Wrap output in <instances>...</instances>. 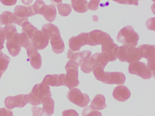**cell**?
I'll return each instance as SVG.
<instances>
[{"label": "cell", "mask_w": 155, "mask_h": 116, "mask_svg": "<svg viewBox=\"0 0 155 116\" xmlns=\"http://www.w3.org/2000/svg\"><path fill=\"white\" fill-rule=\"evenodd\" d=\"M51 44L53 52L57 54L62 53L65 50V44L61 34L55 36L50 39Z\"/></svg>", "instance_id": "44dd1931"}, {"label": "cell", "mask_w": 155, "mask_h": 116, "mask_svg": "<svg viewBox=\"0 0 155 116\" xmlns=\"http://www.w3.org/2000/svg\"><path fill=\"white\" fill-rule=\"evenodd\" d=\"M79 65L74 60H70L66 64L65 69L67 74L64 78V86L69 89L78 86V68Z\"/></svg>", "instance_id": "7a4b0ae2"}, {"label": "cell", "mask_w": 155, "mask_h": 116, "mask_svg": "<svg viewBox=\"0 0 155 116\" xmlns=\"http://www.w3.org/2000/svg\"><path fill=\"white\" fill-rule=\"evenodd\" d=\"M91 54V51L89 50H84L80 52L79 53V60L78 63V65L80 66L82 62L88 59L90 57Z\"/></svg>", "instance_id": "d590c367"}, {"label": "cell", "mask_w": 155, "mask_h": 116, "mask_svg": "<svg viewBox=\"0 0 155 116\" xmlns=\"http://www.w3.org/2000/svg\"><path fill=\"white\" fill-rule=\"evenodd\" d=\"M6 40V34H5V31L4 28L0 27V55H2L3 54L2 49L4 47V42Z\"/></svg>", "instance_id": "e575fe53"}, {"label": "cell", "mask_w": 155, "mask_h": 116, "mask_svg": "<svg viewBox=\"0 0 155 116\" xmlns=\"http://www.w3.org/2000/svg\"><path fill=\"white\" fill-rule=\"evenodd\" d=\"M0 116H13V112L6 107L1 108H0Z\"/></svg>", "instance_id": "8d00e7d4"}, {"label": "cell", "mask_w": 155, "mask_h": 116, "mask_svg": "<svg viewBox=\"0 0 155 116\" xmlns=\"http://www.w3.org/2000/svg\"><path fill=\"white\" fill-rule=\"evenodd\" d=\"M80 51L71 50L70 49L69 50L68 53V58L69 60H74L77 63H78L79 60V53Z\"/></svg>", "instance_id": "836d02e7"}, {"label": "cell", "mask_w": 155, "mask_h": 116, "mask_svg": "<svg viewBox=\"0 0 155 116\" xmlns=\"http://www.w3.org/2000/svg\"><path fill=\"white\" fill-rule=\"evenodd\" d=\"M85 45L91 46L89 33H81L77 36H73L69 40V46L71 50L80 51L81 48Z\"/></svg>", "instance_id": "ba28073f"}, {"label": "cell", "mask_w": 155, "mask_h": 116, "mask_svg": "<svg viewBox=\"0 0 155 116\" xmlns=\"http://www.w3.org/2000/svg\"><path fill=\"white\" fill-rule=\"evenodd\" d=\"M7 46L10 54L15 57L19 54L21 50V47L16 44L12 39L7 40Z\"/></svg>", "instance_id": "83f0119b"}, {"label": "cell", "mask_w": 155, "mask_h": 116, "mask_svg": "<svg viewBox=\"0 0 155 116\" xmlns=\"http://www.w3.org/2000/svg\"><path fill=\"white\" fill-rule=\"evenodd\" d=\"M42 31L47 34L49 40L55 36L61 34L58 27L51 23L43 25Z\"/></svg>", "instance_id": "cb8c5ba5"}, {"label": "cell", "mask_w": 155, "mask_h": 116, "mask_svg": "<svg viewBox=\"0 0 155 116\" xmlns=\"http://www.w3.org/2000/svg\"><path fill=\"white\" fill-rule=\"evenodd\" d=\"M14 14L17 16L21 18H28V17L36 15L32 5L25 6L22 5H17L14 10Z\"/></svg>", "instance_id": "ac0fdd59"}, {"label": "cell", "mask_w": 155, "mask_h": 116, "mask_svg": "<svg viewBox=\"0 0 155 116\" xmlns=\"http://www.w3.org/2000/svg\"><path fill=\"white\" fill-rule=\"evenodd\" d=\"M71 5L77 12L84 13L88 10L89 2L87 0H71Z\"/></svg>", "instance_id": "603a6c76"}, {"label": "cell", "mask_w": 155, "mask_h": 116, "mask_svg": "<svg viewBox=\"0 0 155 116\" xmlns=\"http://www.w3.org/2000/svg\"><path fill=\"white\" fill-rule=\"evenodd\" d=\"M128 70L130 74L137 75L144 79H148L152 77V72L145 63L139 61L130 63Z\"/></svg>", "instance_id": "8992f818"}, {"label": "cell", "mask_w": 155, "mask_h": 116, "mask_svg": "<svg viewBox=\"0 0 155 116\" xmlns=\"http://www.w3.org/2000/svg\"><path fill=\"white\" fill-rule=\"evenodd\" d=\"M152 1H153V2H154V1H155V0H152Z\"/></svg>", "instance_id": "7dc6e473"}, {"label": "cell", "mask_w": 155, "mask_h": 116, "mask_svg": "<svg viewBox=\"0 0 155 116\" xmlns=\"http://www.w3.org/2000/svg\"><path fill=\"white\" fill-rule=\"evenodd\" d=\"M26 50L32 67L36 69H40L42 63L41 57L38 50L33 46L31 41L29 46Z\"/></svg>", "instance_id": "4fadbf2b"}, {"label": "cell", "mask_w": 155, "mask_h": 116, "mask_svg": "<svg viewBox=\"0 0 155 116\" xmlns=\"http://www.w3.org/2000/svg\"><path fill=\"white\" fill-rule=\"evenodd\" d=\"M4 29L5 31L6 40H7L13 38L14 35L18 33L16 26L14 24L6 25L4 27Z\"/></svg>", "instance_id": "4dcf8cb0"}, {"label": "cell", "mask_w": 155, "mask_h": 116, "mask_svg": "<svg viewBox=\"0 0 155 116\" xmlns=\"http://www.w3.org/2000/svg\"><path fill=\"white\" fill-rule=\"evenodd\" d=\"M21 26L22 33L26 34L30 40H32L35 34L39 31L28 21L24 22Z\"/></svg>", "instance_id": "484cf974"}, {"label": "cell", "mask_w": 155, "mask_h": 116, "mask_svg": "<svg viewBox=\"0 0 155 116\" xmlns=\"http://www.w3.org/2000/svg\"><path fill=\"white\" fill-rule=\"evenodd\" d=\"M62 0H51V3L54 6H57L58 5L62 3Z\"/></svg>", "instance_id": "7bdbcfd3"}, {"label": "cell", "mask_w": 155, "mask_h": 116, "mask_svg": "<svg viewBox=\"0 0 155 116\" xmlns=\"http://www.w3.org/2000/svg\"><path fill=\"white\" fill-rule=\"evenodd\" d=\"M31 41L33 46L37 50H42L48 46L49 39L45 33L39 30L35 34Z\"/></svg>", "instance_id": "5bb4252c"}, {"label": "cell", "mask_w": 155, "mask_h": 116, "mask_svg": "<svg viewBox=\"0 0 155 116\" xmlns=\"http://www.w3.org/2000/svg\"><path fill=\"white\" fill-rule=\"evenodd\" d=\"M13 40L21 47L27 49L31 44V40L28 37L23 33H16L13 37Z\"/></svg>", "instance_id": "d4e9b609"}, {"label": "cell", "mask_w": 155, "mask_h": 116, "mask_svg": "<svg viewBox=\"0 0 155 116\" xmlns=\"http://www.w3.org/2000/svg\"><path fill=\"white\" fill-rule=\"evenodd\" d=\"M130 91L126 86L120 85L114 89L113 96L114 98L119 102H125L130 98Z\"/></svg>", "instance_id": "2e32d148"}, {"label": "cell", "mask_w": 155, "mask_h": 116, "mask_svg": "<svg viewBox=\"0 0 155 116\" xmlns=\"http://www.w3.org/2000/svg\"><path fill=\"white\" fill-rule=\"evenodd\" d=\"M83 116H102L101 112L93 109L90 106L86 107L82 112Z\"/></svg>", "instance_id": "1f68e13d"}, {"label": "cell", "mask_w": 155, "mask_h": 116, "mask_svg": "<svg viewBox=\"0 0 155 116\" xmlns=\"http://www.w3.org/2000/svg\"><path fill=\"white\" fill-rule=\"evenodd\" d=\"M42 104V111L43 114L47 116H51L54 113L55 102L51 97H47L43 99L41 102Z\"/></svg>", "instance_id": "ffe728a7"}, {"label": "cell", "mask_w": 155, "mask_h": 116, "mask_svg": "<svg viewBox=\"0 0 155 116\" xmlns=\"http://www.w3.org/2000/svg\"><path fill=\"white\" fill-rule=\"evenodd\" d=\"M106 98L102 94H97L91 102L90 107L96 110H102L107 107Z\"/></svg>", "instance_id": "7402d4cb"}, {"label": "cell", "mask_w": 155, "mask_h": 116, "mask_svg": "<svg viewBox=\"0 0 155 116\" xmlns=\"http://www.w3.org/2000/svg\"><path fill=\"white\" fill-rule=\"evenodd\" d=\"M117 58L121 62H127L128 63H131L138 61L142 58L138 48L122 45L119 47Z\"/></svg>", "instance_id": "277c9868"}, {"label": "cell", "mask_w": 155, "mask_h": 116, "mask_svg": "<svg viewBox=\"0 0 155 116\" xmlns=\"http://www.w3.org/2000/svg\"><path fill=\"white\" fill-rule=\"evenodd\" d=\"M67 98L72 103L81 108L87 106L91 101L87 94L82 93L79 89L76 88L70 89L67 94Z\"/></svg>", "instance_id": "5b68a950"}, {"label": "cell", "mask_w": 155, "mask_h": 116, "mask_svg": "<svg viewBox=\"0 0 155 116\" xmlns=\"http://www.w3.org/2000/svg\"><path fill=\"white\" fill-rule=\"evenodd\" d=\"M96 64V60L94 55H92L88 59L81 63V69L85 73H89L92 71L93 66Z\"/></svg>", "instance_id": "4316f807"}, {"label": "cell", "mask_w": 155, "mask_h": 116, "mask_svg": "<svg viewBox=\"0 0 155 116\" xmlns=\"http://www.w3.org/2000/svg\"><path fill=\"white\" fill-rule=\"evenodd\" d=\"M4 5L7 6H12L17 3V0H0Z\"/></svg>", "instance_id": "60d3db41"}, {"label": "cell", "mask_w": 155, "mask_h": 116, "mask_svg": "<svg viewBox=\"0 0 155 116\" xmlns=\"http://www.w3.org/2000/svg\"><path fill=\"white\" fill-rule=\"evenodd\" d=\"M62 116H79V114L75 110L70 109L63 111Z\"/></svg>", "instance_id": "74e56055"}, {"label": "cell", "mask_w": 155, "mask_h": 116, "mask_svg": "<svg viewBox=\"0 0 155 116\" xmlns=\"http://www.w3.org/2000/svg\"><path fill=\"white\" fill-rule=\"evenodd\" d=\"M5 105L10 109L15 108H21L28 103L27 94H20L15 96H9L5 99Z\"/></svg>", "instance_id": "9c48e42d"}, {"label": "cell", "mask_w": 155, "mask_h": 116, "mask_svg": "<svg viewBox=\"0 0 155 116\" xmlns=\"http://www.w3.org/2000/svg\"><path fill=\"white\" fill-rule=\"evenodd\" d=\"M118 49L117 44H115L113 39H111L102 45L101 50L102 53L107 58L109 61L113 62L117 60Z\"/></svg>", "instance_id": "8fae6325"}, {"label": "cell", "mask_w": 155, "mask_h": 116, "mask_svg": "<svg viewBox=\"0 0 155 116\" xmlns=\"http://www.w3.org/2000/svg\"><path fill=\"white\" fill-rule=\"evenodd\" d=\"M50 88L44 83L36 84L31 91L27 94L28 102L34 106H38L41 104L43 99L47 97H51Z\"/></svg>", "instance_id": "6da1fadb"}, {"label": "cell", "mask_w": 155, "mask_h": 116, "mask_svg": "<svg viewBox=\"0 0 155 116\" xmlns=\"http://www.w3.org/2000/svg\"><path fill=\"white\" fill-rule=\"evenodd\" d=\"M139 0H127V5H138Z\"/></svg>", "instance_id": "b9f144b4"}, {"label": "cell", "mask_w": 155, "mask_h": 116, "mask_svg": "<svg viewBox=\"0 0 155 116\" xmlns=\"http://www.w3.org/2000/svg\"><path fill=\"white\" fill-rule=\"evenodd\" d=\"M64 74H52L47 75L43 79L42 83L46 85H50L52 87H59L64 86Z\"/></svg>", "instance_id": "9a60e30c"}, {"label": "cell", "mask_w": 155, "mask_h": 116, "mask_svg": "<svg viewBox=\"0 0 155 116\" xmlns=\"http://www.w3.org/2000/svg\"><path fill=\"white\" fill-rule=\"evenodd\" d=\"M21 2L25 5H29L32 3L33 0H21Z\"/></svg>", "instance_id": "f6af8a7d"}, {"label": "cell", "mask_w": 155, "mask_h": 116, "mask_svg": "<svg viewBox=\"0 0 155 116\" xmlns=\"http://www.w3.org/2000/svg\"><path fill=\"white\" fill-rule=\"evenodd\" d=\"M91 46L103 45L105 43L111 40L110 35L107 33L100 30H94L89 32Z\"/></svg>", "instance_id": "7c38bea8"}, {"label": "cell", "mask_w": 155, "mask_h": 116, "mask_svg": "<svg viewBox=\"0 0 155 116\" xmlns=\"http://www.w3.org/2000/svg\"><path fill=\"white\" fill-rule=\"evenodd\" d=\"M139 35L134 31L133 27L128 25L122 28L118 34L117 41L122 43L123 46L136 47L138 44Z\"/></svg>", "instance_id": "3957f363"}, {"label": "cell", "mask_w": 155, "mask_h": 116, "mask_svg": "<svg viewBox=\"0 0 155 116\" xmlns=\"http://www.w3.org/2000/svg\"><path fill=\"white\" fill-rule=\"evenodd\" d=\"M10 61V58L5 53L0 55V73L3 74L6 71Z\"/></svg>", "instance_id": "f546056e"}, {"label": "cell", "mask_w": 155, "mask_h": 116, "mask_svg": "<svg viewBox=\"0 0 155 116\" xmlns=\"http://www.w3.org/2000/svg\"><path fill=\"white\" fill-rule=\"evenodd\" d=\"M39 14L43 15L48 21L52 22L57 16V10L54 5H45L41 10Z\"/></svg>", "instance_id": "e0dca14e"}, {"label": "cell", "mask_w": 155, "mask_h": 116, "mask_svg": "<svg viewBox=\"0 0 155 116\" xmlns=\"http://www.w3.org/2000/svg\"><path fill=\"white\" fill-rule=\"evenodd\" d=\"M32 111L33 116H42L43 115L41 108L37 107V106L32 107Z\"/></svg>", "instance_id": "f35d334b"}, {"label": "cell", "mask_w": 155, "mask_h": 116, "mask_svg": "<svg viewBox=\"0 0 155 116\" xmlns=\"http://www.w3.org/2000/svg\"><path fill=\"white\" fill-rule=\"evenodd\" d=\"M141 58L147 60L155 58V46L150 44H142L138 47Z\"/></svg>", "instance_id": "d6986e66"}, {"label": "cell", "mask_w": 155, "mask_h": 116, "mask_svg": "<svg viewBox=\"0 0 155 116\" xmlns=\"http://www.w3.org/2000/svg\"><path fill=\"white\" fill-rule=\"evenodd\" d=\"M26 21H28V18H21L16 16L13 13L6 11L0 15V24L1 25L16 24L21 26L22 24Z\"/></svg>", "instance_id": "30bf717a"}, {"label": "cell", "mask_w": 155, "mask_h": 116, "mask_svg": "<svg viewBox=\"0 0 155 116\" xmlns=\"http://www.w3.org/2000/svg\"><path fill=\"white\" fill-rule=\"evenodd\" d=\"M46 5L42 0H36L34 5H32V9L35 14H39L41 8Z\"/></svg>", "instance_id": "d6a6232c"}, {"label": "cell", "mask_w": 155, "mask_h": 116, "mask_svg": "<svg viewBox=\"0 0 155 116\" xmlns=\"http://www.w3.org/2000/svg\"><path fill=\"white\" fill-rule=\"evenodd\" d=\"M126 77L125 74L120 72H105L102 73L99 81L105 84L123 85L125 83Z\"/></svg>", "instance_id": "52a82bcc"}, {"label": "cell", "mask_w": 155, "mask_h": 116, "mask_svg": "<svg viewBox=\"0 0 155 116\" xmlns=\"http://www.w3.org/2000/svg\"><path fill=\"white\" fill-rule=\"evenodd\" d=\"M120 4L127 5V0H112Z\"/></svg>", "instance_id": "ee69618b"}, {"label": "cell", "mask_w": 155, "mask_h": 116, "mask_svg": "<svg viewBox=\"0 0 155 116\" xmlns=\"http://www.w3.org/2000/svg\"><path fill=\"white\" fill-rule=\"evenodd\" d=\"M59 13L61 16H67L69 15L72 11V6L69 4H59L57 5Z\"/></svg>", "instance_id": "f1b7e54d"}, {"label": "cell", "mask_w": 155, "mask_h": 116, "mask_svg": "<svg viewBox=\"0 0 155 116\" xmlns=\"http://www.w3.org/2000/svg\"><path fill=\"white\" fill-rule=\"evenodd\" d=\"M93 1H96V2H100L101 0H93Z\"/></svg>", "instance_id": "bcb514c9"}, {"label": "cell", "mask_w": 155, "mask_h": 116, "mask_svg": "<svg viewBox=\"0 0 155 116\" xmlns=\"http://www.w3.org/2000/svg\"><path fill=\"white\" fill-rule=\"evenodd\" d=\"M147 28L150 30L155 31V17L150 18L147 21L146 23Z\"/></svg>", "instance_id": "ab89813d"}]
</instances>
